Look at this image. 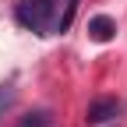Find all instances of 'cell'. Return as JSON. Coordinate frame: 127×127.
I'll return each instance as SVG.
<instances>
[{"instance_id":"obj_2","label":"cell","mask_w":127,"mask_h":127,"mask_svg":"<svg viewBox=\"0 0 127 127\" xmlns=\"http://www.w3.org/2000/svg\"><path fill=\"white\" fill-rule=\"evenodd\" d=\"M120 113V102L117 99H95V102H88V109H85V120L88 124H106V120H113Z\"/></svg>"},{"instance_id":"obj_1","label":"cell","mask_w":127,"mask_h":127,"mask_svg":"<svg viewBox=\"0 0 127 127\" xmlns=\"http://www.w3.org/2000/svg\"><path fill=\"white\" fill-rule=\"evenodd\" d=\"M14 18L21 28L35 32V35H57L74 18V0H18Z\"/></svg>"},{"instance_id":"obj_3","label":"cell","mask_w":127,"mask_h":127,"mask_svg":"<svg viewBox=\"0 0 127 127\" xmlns=\"http://www.w3.org/2000/svg\"><path fill=\"white\" fill-rule=\"evenodd\" d=\"M117 35V21L109 18V14H95V18L88 21V39H95V42H109Z\"/></svg>"},{"instance_id":"obj_5","label":"cell","mask_w":127,"mask_h":127,"mask_svg":"<svg viewBox=\"0 0 127 127\" xmlns=\"http://www.w3.org/2000/svg\"><path fill=\"white\" fill-rule=\"evenodd\" d=\"M7 99H11V88H7V85H0V106H4Z\"/></svg>"},{"instance_id":"obj_4","label":"cell","mask_w":127,"mask_h":127,"mask_svg":"<svg viewBox=\"0 0 127 127\" xmlns=\"http://www.w3.org/2000/svg\"><path fill=\"white\" fill-rule=\"evenodd\" d=\"M50 124H53L50 113H28V117L18 120V127H50Z\"/></svg>"}]
</instances>
